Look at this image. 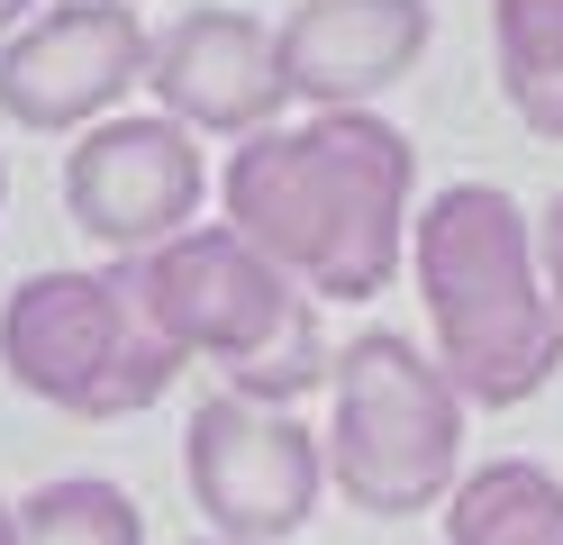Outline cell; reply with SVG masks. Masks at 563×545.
Masks as SVG:
<instances>
[{"mask_svg":"<svg viewBox=\"0 0 563 545\" xmlns=\"http://www.w3.org/2000/svg\"><path fill=\"white\" fill-rule=\"evenodd\" d=\"M146 64L155 28L136 19V0H46L0 46V119L27 137H91L100 119H119Z\"/></svg>","mask_w":563,"mask_h":545,"instance_id":"obj_7","label":"cell"},{"mask_svg":"<svg viewBox=\"0 0 563 545\" xmlns=\"http://www.w3.org/2000/svg\"><path fill=\"white\" fill-rule=\"evenodd\" d=\"M464 482V391L400 327H364L336 346L328 382V491L364 519L445 509Z\"/></svg>","mask_w":563,"mask_h":545,"instance_id":"obj_4","label":"cell"},{"mask_svg":"<svg viewBox=\"0 0 563 545\" xmlns=\"http://www.w3.org/2000/svg\"><path fill=\"white\" fill-rule=\"evenodd\" d=\"M119 282L136 291L146 327L173 355L183 363H219L228 391L255 400V410H300L309 391L336 382L319 301H309L291 273H273L228 218L173 237L155 254H136V264H119Z\"/></svg>","mask_w":563,"mask_h":545,"instance_id":"obj_3","label":"cell"},{"mask_svg":"<svg viewBox=\"0 0 563 545\" xmlns=\"http://www.w3.org/2000/svg\"><path fill=\"white\" fill-rule=\"evenodd\" d=\"M209 545H219V536H209Z\"/></svg>","mask_w":563,"mask_h":545,"instance_id":"obj_18","label":"cell"},{"mask_svg":"<svg viewBox=\"0 0 563 545\" xmlns=\"http://www.w3.org/2000/svg\"><path fill=\"white\" fill-rule=\"evenodd\" d=\"M428 36H437L428 0H300L273 28V46L291 100L319 119V109H373L391 83H409Z\"/></svg>","mask_w":563,"mask_h":545,"instance_id":"obj_10","label":"cell"},{"mask_svg":"<svg viewBox=\"0 0 563 545\" xmlns=\"http://www.w3.org/2000/svg\"><path fill=\"white\" fill-rule=\"evenodd\" d=\"M183 482L219 545H282L309 527V509L328 491V446L291 410L209 391L183 418Z\"/></svg>","mask_w":563,"mask_h":545,"instance_id":"obj_6","label":"cell"},{"mask_svg":"<svg viewBox=\"0 0 563 545\" xmlns=\"http://www.w3.org/2000/svg\"><path fill=\"white\" fill-rule=\"evenodd\" d=\"M200 200H209L200 137L173 128L164 109L155 119H100L64 155V209L91 246H110V264H136V254L191 237Z\"/></svg>","mask_w":563,"mask_h":545,"instance_id":"obj_8","label":"cell"},{"mask_svg":"<svg viewBox=\"0 0 563 545\" xmlns=\"http://www.w3.org/2000/svg\"><path fill=\"white\" fill-rule=\"evenodd\" d=\"M490 55L518 128L563 145V0H490Z\"/></svg>","mask_w":563,"mask_h":545,"instance_id":"obj_12","label":"cell"},{"mask_svg":"<svg viewBox=\"0 0 563 545\" xmlns=\"http://www.w3.org/2000/svg\"><path fill=\"white\" fill-rule=\"evenodd\" d=\"M0 373L64 418H136L173 391L183 355L146 327L119 264H55L0 301Z\"/></svg>","mask_w":563,"mask_h":545,"instance_id":"obj_5","label":"cell"},{"mask_svg":"<svg viewBox=\"0 0 563 545\" xmlns=\"http://www.w3.org/2000/svg\"><path fill=\"white\" fill-rule=\"evenodd\" d=\"M428 346L464 410H518L563 373V309L537 264V218L500 182H445L409 228Z\"/></svg>","mask_w":563,"mask_h":545,"instance_id":"obj_2","label":"cell"},{"mask_svg":"<svg viewBox=\"0 0 563 545\" xmlns=\"http://www.w3.org/2000/svg\"><path fill=\"white\" fill-rule=\"evenodd\" d=\"M19 545H146V509L100 472H64L19 500Z\"/></svg>","mask_w":563,"mask_h":545,"instance_id":"obj_13","label":"cell"},{"mask_svg":"<svg viewBox=\"0 0 563 545\" xmlns=\"http://www.w3.org/2000/svg\"><path fill=\"white\" fill-rule=\"evenodd\" d=\"M219 200L228 228L309 301H373L391 291L418 228V145L382 109H319L245 137L219 173Z\"/></svg>","mask_w":563,"mask_h":545,"instance_id":"obj_1","label":"cell"},{"mask_svg":"<svg viewBox=\"0 0 563 545\" xmlns=\"http://www.w3.org/2000/svg\"><path fill=\"white\" fill-rule=\"evenodd\" d=\"M437 519L445 545H563V482L527 455H490L454 482Z\"/></svg>","mask_w":563,"mask_h":545,"instance_id":"obj_11","label":"cell"},{"mask_svg":"<svg viewBox=\"0 0 563 545\" xmlns=\"http://www.w3.org/2000/svg\"><path fill=\"white\" fill-rule=\"evenodd\" d=\"M27 19H37V0H0V46H10V36H19Z\"/></svg>","mask_w":563,"mask_h":545,"instance_id":"obj_15","label":"cell"},{"mask_svg":"<svg viewBox=\"0 0 563 545\" xmlns=\"http://www.w3.org/2000/svg\"><path fill=\"white\" fill-rule=\"evenodd\" d=\"M0 545H19V500H0Z\"/></svg>","mask_w":563,"mask_h":545,"instance_id":"obj_16","label":"cell"},{"mask_svg":"<svg viewBox=\"0 0 563 545\" xmlns=\"http://www.w3.org/2000/svg\"><path fill=\"white\" fill-rule=\"evenodd\" d=\"M146 91L164 100L173 128L191 137H264L291 109V83H282V46L255 10H228V0H200L173 28H155V64Z\"/></svg>","mask_w":563,"mask_h":545,"instance_id":"obj_9","label":"cell"},{"mask_svg":"<svg viewBox=\"0 0 563 545\" xmlns=\"http://www.w3.org/2000/svg\"><path fill=\"white\" fill-rule=\"evenodd\" d=\"M0 200H10V164H0Z\"/></svg>","mask_w":563,"mask_h":545,"instance_id":"obj_17","label":"cell"},{"mask_svg":"<svg viewBox=\"0 0 563 545\" xmlns=\"http://www.w3.org/2000/svg\"><path fill=\"white\" fill-rule=\"evenodd\" d=\"M537 264H545V291H554V309H563V200L537 218Z\"/></svg>","mask_w":563,"mask_h":545,"instance_id":"obj_14","label":"cell"}]
</instances>
